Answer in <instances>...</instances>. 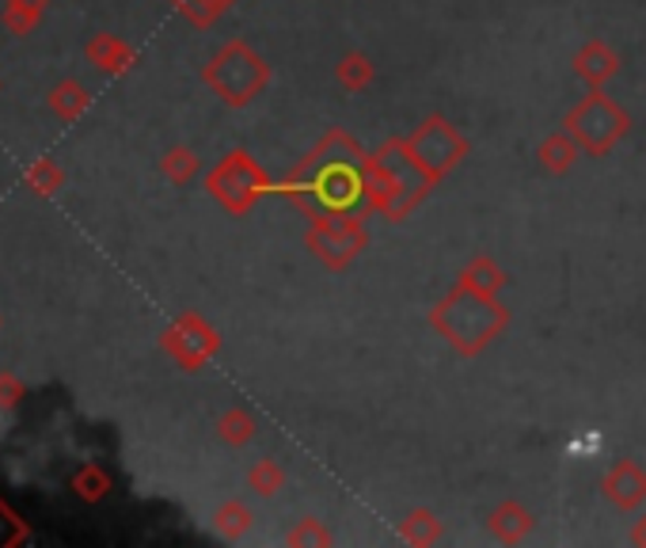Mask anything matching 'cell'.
I'll list each match as a JSON object with an SVG mask.
<instances>
[{
  "label": "cell",
  "mask_w": 646,
  "mask_h": 548,
  "mask_svg": "<svg viewBox=\"0 0 646 548\" xmlns=\"http://www.w3.org/2000/svg\"><path fill=\"white\" fill-rule=\"evenodd\" d=\"M366 176V202L369 210H377L388 221H403L415 205L430 194V179L422 176V168L407 157L403 137L384 141L373 157H366L361 165Z\"/></svg>",
  "instance_id": "obj_1"
},
{
  "label": "cell",
  "mask_w": 646,
  "mask_h": 548,
  "mask_svg": "<svg viewBox=\"0 0 646 548\" xmlns=\"http://www.w3.org/2000/svg\"><path fill=\"white\" fill-rule=\"evenodd\" d=\"M506 324H510V308L498 305L495 294H479V289L460 286V282L453 286L449 297H442L430 308V328L468 358L479 355L490 339L502 336Z\"/></svg>",
  "instance_id": "obj_2"
},
{
  "label": "cell",
  "mask_w": 646,
  "mask_h": 548,
  "mask_svg": "<svg viewBox=\"0 0 646 548\" xmlns=\"http://www.w3.org/2000/svg\"><path fill=\"white\" fill-rule=\"evenodd\" d=\"M202 81L218 92L221 103H229V107H244V103H252L258 92L266 88V81H271V65H266L247 42L236 39L210 57V65L202 68Z\"/></svg>",
  "instance_id": "obj_3"
},
{
  "label": "cell",
  "mask_w": 646,
  "mask_h": 548,
  "mask_svg": "<svg viewBox=\"0 0 646 548\" xmlns=\"http://www.w3.org/2000/svg\"><path fill=\"white\" fill-rule=\"evenodd\" d=\"M563 130L579 141L582 152H590V157H605V152H613L616 141H624L627 137L632 118H627V110L619 107L616 99H608L601 88H593L579 107L566 110Z\"/></svg>",
  "instance_id": "obj_4"
},
{
  "label": "cell",
  "mask_w": 646,
  "mask_h": 548,
  "mask_svg": "<svg viewBox=\"0 0 646 548\" xmlns=\"http://www.w3.org/2000/svg\"><path fill=\"white\" fill-rule=\"evenodd\" d=\"M403 145H407V157L422 168V176H426L430 183H442L445 171H453L464 157H468V141H464V137L456 134V126H449V118H442V115L422 118L415 130L403 137Z\"/></svg>",
  "instance_id": "obj_5"
},
{
  "label": "cell",
  "mask_w": 646,
  "mask_h": 548,
  "mask_svg": "<svg viewBox=\"0 0 646 548\" xmlns=\"http://www.w3.org/2000/svg\"><path fill=\"white\" fill-rule=\"evenodd\" d=\"M205 191L213 194L221 205H225L229 213H247L258 199H266V194H274V183L266 179V171L255 165L247 152H229L225 160H221L218 168L205 176Z\"/></svg>",
  "instance_id": "obj_6"
},
{
  "label": "cell",
  "mask_w": 646,
  "mask_h": 548,
  "mask_svg": "<svg viewBox=\"0 0 646 548\" xmlns=\"http://www.w3.org/2000/svg\"><path fill=\"white\" fill-rule=\"evenodd\" d=\"M305 244L324 267L342 271L361 255V247L369 244V233L354 213H316L305 233Z\"/></svg>",
  "instance_id": "obj_7"
},
{
  "label": "cell",
  "mask_w": 646,
  "mask_h": 548,
  "mask_svg": "<svg viewBox=\"0 0 646 548\" xmlns=\"http://www.w3.org/2000/svg\"><path fill=\"white\" fill-rule=\"evenodd\" d=\"M163 350L176 358V366L183 370H202L213 355L221 350V336L202 320V316L187 313L163 331Z\"/></svg>",
  "instance_id": "obj_8"
},
{
  "label": "cell",
  "mask_w": 646,
  "mask_h": 548,
  "mask_svg": "<svg viewBox=\"0 0 646 548\" xmlns=\"http://www.w3.org/2000/svg\"><path fill=\"white\" fill-rule=\"evenodd\" d=\"M601 487H605V499L613 503V507L635 510V507H643V499H646V473L635 461H616L605 473V479H601Z\"/></svg>",
  "instance_id": "obj_9"
},
{
  "label": "cell",
  "mask_w": 646,
  "mask_h": 548,
  "mask_svg": "<svg viewBox=\"0 0 646 548\" xmlns=\"http://www.w3.org/2000/svg\"><path fill=\"white\" fill-rule=\"evenodd\" d=\"M532 529H537V521H532V514L525 510L517 499L498 503V507L487 514V534L495 537V541H502V545L525 541V537H529Z\"/></svg>",
  "instance_id": "obj_10"
},
{
  "label": "cell",
  "mask_w": 646,
  "mask_h": 548,
  "mask_svg": "<svg viewBox=\"0 0 646 548\" xmlns=\"http://www.w3.org/2000/svg\"><path fill=\"white\" fill-rule=\"evenodd\" d=\"M574 73H579L590 88H601V84L613 81L619 73V57L601 39H590L579 54H574Z\"/></svg>",
  "instance_id": "obj_11"
},
{
  "label": "cell",
  "mask_w": 646,
  "mask_h": 548,
  "mask_svg": "<svg viewBox=\"0 0 646 548\" xmlns=\"http://www.w3.org/2000/svg\"><path fill=\"white\" fill-rule=\"evenodd\" d=\"M308 165L313 168H324V165H354V168H361L366 165V149H361V145L347 130H327L320 137V145L308 152Z\"/></svg>",
  "instance_id": "obj_12"
},
{
  "label": "cell",
  "mask_w": 646,
  "mask_h": 548,
  "mask_svg": "<svg viewBox=\"0 0 646 548\" xmlns=\"http://www.w3.org/2000/svg\"><path fill=\"white\" fill-rule=\"evenodd\" d=\"M537 157H540V168L544 171H551V176H563V171L574 168V160L582 157V149L566 130H555V134H548L544 141H540Z\"/></svg>",
  "instance_id": "obj_13"
},
{
  "label": "cell",
  "mask_w": 646,
  "mask_h": 548,
  "mask_svg": "<svg viewBox=\"0 0 646 548\" xmlns=\"http://www.w3.org/2000/svg\"><path fill=\"white\" fill-rule=\"evenodd\" d=\"M88 62L103 68V73L118 76L134 65V50H129L123 39H115V34H96V39L88 42Z\"/></svg>",
  "instance_id": "obj_14"
},
{
  "label": "cell",
  "mask_w": 646,
  "mask_h": 548,
  "mask_svg": "<svg viewBox=\"0 0 646 548\" xmlns=\"http://www.w3.org/2000/svg\"><path fill=\"white\" fill-rule=\"evenodd\" d=\"M400 537L407 545H419V548H426V545H437L445 537V529H442V518H437L434 510H426V507H419V510H411L407 518L400 521Z\"/></svg>",
  "instance_id": "obj_15"
},
{
  "label": "cell",
  "mask_w": 646,
  "mask_h": 548,
  "mask_svg": "<svg viewBox=\"0 0 646 548\" xmlns=\"http://www.w3.org/2000/svg\"><path fill=\"white\" fill-rule=\"evenodd\" d=\"M88 88H84L81 81H62L54 84V92H50V110H54L57 118H65V123H76V118L88 110Z\"/></svg>",
  "instance_id": "obj_16"
},
{
  "label": "cell",
  "mask_w": 646,
  "mask_h": 548,
  "mask_svg": "<svg viewBox=\"0 0 646 548\" xmlns=\"http://www.w3.org/2000/svg\"><path fill=\"white\" fill-rule=\"evenodd\" d=\"M373 76H377V68H373V57L369 54H361V50H350L347 57H342L339 65H335V81L342 84L347 92H366L369 84H373Z\"/></svg>",
  "instance_id": "obj_17"
},
{
  "label": "cell",
  "mask_w": 646,
  "mask_h": 548,
  "mask_svg": "<svg viewBox=\"0 0 646 548\" xmlns=\"http://www.w3.org/2000/svg\"><path fill=\"white\" fill-rule=\"evenodd\" d=\"M460 286H472V289H479V294H498V289L506 286V271L498 267L490 255H476V260L468 263V267L460 271Z\"/></svg>",
  "instance_id": "obj_18"
},
{
  "label": "cell",
  "mask_w": 646,
  "mask_h": 548,
  "mask_svg": "<svg viewBox=\"0 0 646 548\" xmlns=\"http://www.w3.org/2000/svg\"><path fill=\"white\" fill-rule=\"evenodd\" d=\"M42 15H46V0H8L0 20H4L8 34H31Z\"/></svg>",
  "instance_id": "obj_19"
},
{
  "label": "cell",
  "mask_w": 646,
  "mask_h": 548,
  "mask_svg": "<svg viewBox=\"0 0 646 548\" xmlns=\"http://www.w3.org/2000/svg\"><path fill=\"white\" fill-rule=\"evenodd\" d=\"M252 510L244 507V503H225V507H218L213 514V529H218V537H225V541H240V537H247V529H252Z\"/></svg>",
  "instance_id": "obj_20"
},
{
  "label": "cell",
  "mask_w": 646,
  "mask_h": 548,
  "mask_svg": "<svg viewBox=\"0 0 646 548\" xmlns=\"http://www.w3.org/2000/svg\"><path fill=\"white\" fill-rule=\"evenodd\" d=\"M247 487H252L255 495H263V499H271V495H278L282 487H286V473H282V465L274 457H258L252 468H247Z\"/></svg>",
  "instance_id": "obj_21"
},
{
  "label": "cell",
  "mask_w": 646,
  "mask_h": 548,
  "mask_svg": "<svg viewBox=\"0 0 646 548\" xmlns=\"http://www.w3.org/2000/svg\"><path fill=\"white\" fill-rule=\"evenodd\" d=\"M218 434H221V442H229V445H247L255 439V415L247 408H229L225 415L218 419Z\"/></svg>",
  "instance_id": "obj_22"
},
{
  "label": "cell",
  "mask_w": 646,
  "mask_h": 548,
  "mask_svg": "<svg viewBox=\"0 0 646 548\" xmlns=\"http://www.w3.org/2000/svg\"><path fill=\"white\" fill-rule=\"evenodd\" d=\"M198 168H202V160L194 157L191 149H183V145H176V149H168L163 152V160H160V171L171 179V183H191V179L198 176Z\"/></svg>",
  "instance_id": "obj_23"
},
{
  "label": "cell",
  "mask_w": 646,
  "mask_h": 548,
  "mask_svg": "<svg viewBox=\"0 0 646 548\" xmlns=\"http://www.w3.org/2000/svg\"><path fill=\"white\" fill-rule=\"evenodd\" d=\"M23 183H28L34 194H54V191H62L65 187V176H62V168H57L54 160L42 157V160H34L28 171H23Z\"/></svg>",
  "instance_id": "obj_24"
},
{
  "label": "cell",
  "mask_w": 646,
  "mask_h": 548,
  "mask_svg": "<svg viewBox=\"0 0 646 548\" xmlns=\"http://www.w3.org/2000/svg\"><path fill=\"white\" fill-rule=\"evenodd\" d=\"M73 492L81 495L84 503H99L110 495V476L103 473L99 465H84L81 473L73 476Z\"/></svg>",
  "instance_id": "obj_25"
},
{
  "label": "cell",
  "mask_w": 646,
  "mask_h": 548,
  "mask_svg": "<svg viewBox=\"0 0 646 548\" xmlns=\"http://www.w3.org/2000/svg\"><path fill=\"white\" fill-rule=\"evenodd\" d=\"M171 4H176L194 28H210V23H218V15L225 12L232 0H171Z\"/></svg>",
  "instance_id": "obj_26"
},
{
  "label": "cell",
  "mask_w": 646,
  "mask_h": 548,
  "mask_svg": "<svg viewBox=\"0 0 646 548\" xmlns=\"http://www.w3.org/2000/svg\"><path fill=\"white\" fill-rule=\"evenodd\" d=\"M286 545H293V548H327L331 545V534L324 529V521L320 518H300L297 526L289 529L286 534Z\"/></svg>",
  "instance_id": "obj_27"
},
{
  "label": "cell",
  "mask_w": 646,
  "mask_h": 548,
  "mask_svg": "<svg viewBox=\"0 0 646 548\" xmlns=\"http://www.w3.org/2000/svg\"><path fill=\"white\" fill-rule=\"evenodd\" d=\"M23 541H28V521L0 499V548H15Z\"/></svg>",
  "instance_id": "obj_28"
},
{
  "label": "cell",
  "mask_w": 646,
  "mask_h": 548,
  "mask_svg": "<svg viewBox=\"0 0 646 548\" xmlns=\"http://www.w3.org/2000/svg\"><path fill=\"white\" fill-rule=\"evenodd\" d=\"M20 397H23V389H20V381H15V377H0V408H15L20 404Z\"/></svg>",
  "instance_id": "obj_29"
},
{
  "label": "cell",
  "mask_w": 646,
  "mask_h": 548,
  "mask_svg": "<svg viewBox=\"0 0 646 548\" xmlns=\"http://www.w3.org/2000/svg\"><path fill=\"white\" fill-rule=\"evenodd\" d=\"M632 545H643L646 548V514L632 526Z\"/></svg>",
  "instance_id": "obj_30"
}]
</instances>
